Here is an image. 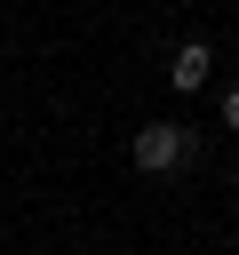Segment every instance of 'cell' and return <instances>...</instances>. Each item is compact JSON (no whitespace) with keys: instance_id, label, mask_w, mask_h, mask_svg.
<instances>
[{"instance_id":"3957f363","label":"cell","mask_w":239,"mask_h":255,"mask_svg":"<svg viewBox=\"0 0 239 255\" xmlns=\"http://www.w3.org/2000/svg\"><path fill=\"white\" fill-rule=\"evenodd\" d=\"M223 120H231V135H239V88H231V96H223Z\"/></svg>"},{"instance_id":"7a4b0ae2","label":"cell","mask_w":239,"mask_h":255,"mask_svg":"<svg viewBox=\"0 0 239 255\" xmlns=\"http://www.w3.org/2000/svg\"><path fill=\"white\" fill-rule=\"evenodd\" d=\"M167 80H175V88H183V96H199V88H207V48H199V40H191V48H183V56H175V72H167Z\"/></svg>"},{"instance_id":"6da1fadb","label":"cell","mask_w":239,"mask_h":255,"mask_svg":"<svg viewBox=\"0 0 239 255\" xmlns=\"http://www.w3.org/2000/svg\"><path fill=\"white\" fill-rule=\"evenodd\" d=\"M183 159H191V135H183V128H143V135H135V167H143V175H167V167H183Z\"/></svg>"}]
</instances>
